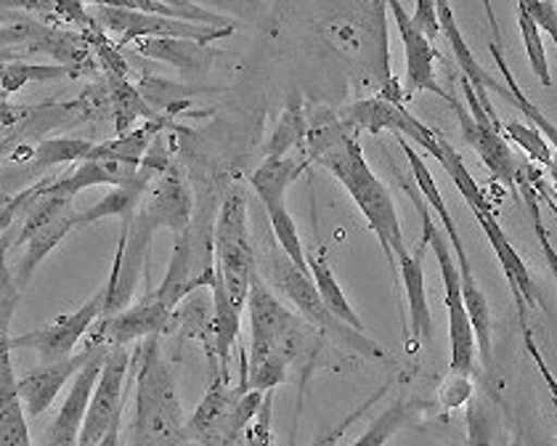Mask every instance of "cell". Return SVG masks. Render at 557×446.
Here are the masks:
<instances>
[{"mask_svg":"<svg viewBox=\"0 0 557 446\" xmlns=\"http://www.w3.org/2000/svg\"><path fill=\"white\" fill-rule=\"evenodd\" d=\"M518 27H520V38H523V48L525 57H529L531 70L534 75L542 80L544 88L553 86V75H549V62H547V51H544L542 44V33L536 29V24L525 16V11L518 5Z\"/></svg>","mask_w":557,"mask_h":446,"instance_id":"74e56055","label":"cell"},{"mask_svg":"<svg viewBox=\"0 0 557 446\" xmlns=\"http://www.w3.org/2000/svg\"><path fill=\"white\" fill-rule=\"evenodd\" d=\"M409 20H411V24H414L417 33L425 35L430 44H433V40L438 38L441 24H438V9H435V3H428V0H420V3L414 5V14H411Z\"/></svg>","mask_w":557,"mask_h":446,"instance_id":"7bdbcfd3","label":"cell"},{"mask_svg":"<svg viewBox=\"0 0 557 446\" xmlns=\"http://www.w3.org/2000/svg\"><path fill=\"white\" fill-rule=\"evenodd\" d=\"M311 162L326 168V171L345 186L350 200H354L356 208L364 213L372 232L377 234L391 269L396 271V258L404 256L409 247L404 243L401 221H398L396 202H393L391 189L374 176L364 152H361V144L356 141V138L348 134V128L343 125V128L311 157Z\"/></svg>","mask_w":557,"mask_h":446,"instance_id":"6da1fadb","label":"cell"},{"mask_svg":"<svg viewBox=\"0 0 557 446\" xmlns=\"http://www.w3.org/2000/svg\"><path fill=\"white\" fill-rule=\"evenodd\" d=\"M215 276V252H213V228L189 223L186 232L175 237V247L168 267L165 280L157 287L154 298L165 306L168 311L178 309L184 298L197 293L199 287H210Z\"/></svg>","mask_w":557,"mask_h":446,"instance_id":"ba28073f","label":"cell"},{"mask_svg":"<svg viewBox=\"0 0 557 446\" xmlns=\"http://www.w3.org/2000/svg\"><path fill=\"white\" fill-rule=\"evenodd\" d=\"M133 446H136V444H133Z\"/></svg>","mask_w":557,"mask_h":446,"instance_id":"f907efd6","label":"cell"},{"mask_svg":"<svg viewBox=\"0 0 557 446\" xmlns=\"http://www.w3.org/2000/svg\"><path fill=\"white\" fill-rule=\"evenodd\" d=\"M308 168L306 157L295 160V157H265L263 165L252 173L250 184L256 189L260 205H274L287 200V189L300 178V173Z\"/></svg>","mask_w":557,"mask_h":446,"instance_id":"cb8c5ba5","label":"cell"},{"mask_svg":"<svg viewBox=\"0 0 557 446\" xmlns=\"http://www.w3.org/2000/svg\"><path fill=\"white\" fill-rule=\"evenodd\" d=\"M430 157H435V160L444 165L446 176L454 181V186H457L459 195L468 200L472 213H494V205L488 202L486 191H483L481 186L475 184V178L470 176V171H468V165H465L462 154H459L457 149H454L451 144L446 141V138L441 134H435V149L430 152Z\"/></svg>","mask_w":557,"mask_h":446,"instance_id":"83f0119b","label":"cell"},{"mask_svg":"<svg viewBox=\"0 0 557 446\" xmlns=\"http://www.w3.org/2000/svg\"><path fill=\"white\" fill-rule=\"evenodd\" d=\"M154 176H157V173L151 171V168L141 165V168H138L136 178L128 181L125 186H117L114 191H109L104 200H99L94 205V208H88L86 213H81V223H77V226H90V223L109 219V215L120 219V223L131 221L133 215H136L138 205H141L144 197H147L149 181Z\"/></svg>","mask_w":557,"mask_h":446,"instance_id":"7402d4cb","label":"cell"},{"mask_svg":"<svg viewBox=\"0 0 557 446\" xmlns=\"http://www.w3.org/2000/svg\"><path fill=\"white\" fill-rule=\"evenodd\" d=\"M136 51L141 53V57L154 59V62L173 64V67L184 72H205L210 67V62H213L208 48L191 44V40L147 38V40H138Z\"/></svg>","mask_w":557,"mask_h":446,"instance_id":"4316f807","label":"cell"},{"mask_svg":"<svg viewBox=\"0 0 557 446\" xmlns=\"http://www.w3.org/2000/svg\"><path fill=\"white\" fill-rule=\"evenodd\" d=\"M451 107H454V112H457V120H459V128H462L465 144H468L472 152L481 157L483 165L488 168V173H492V176L499 181V184H505L510 191L518 189V186H520V165H518V160H515L510 141H507V138L502 134H496V131L481 128V125H478L475 120L470 117L468 110H465V107L459 104L454 96H451Z\"/></svg>","mask_w":557,"mask_h":446,"instance_id":"2e32d148","label":"cell"},{"mask_svg":"<svg viewBox=\"0 0 557 446\" xmlns=\"http://www.w3.org/2000/svg\"><path fill=\"white\" fill-rule=\"evenodd\" d=\"M387 9H391L393 20H396L398 33H401L404 53H407V83H404V86H407V96L420 94V90H430V94L451 101L449 90L441 88L438 80H435L433 44H430L425 35L417 33L401 3H387Z\"/></svg>","mask_w":557,"mask_h":446,"instance_id":"e0dca14e","label":"cell"},{"mask_svg":"<svg viewBox=\"0 0 557 446\" xmlns=\"http://www.w3.org/2000/svg\"><path fill=\"white\" fill-rule=\"evenodd\" d=\"M271 414H274V391L263 394L256 420L242 431L236 446H274V433H271Z\"/></svg>","mask_w":557,"mask_h":446,"instance_id":"f35d334b","label":"cell"},{"mask_svg":"<svg viewBox=\"0 0 557 446\" xmlns=\"http://www.w3.org/2000/svg\"><path fill=\"white\" fill-rule=\"evenodd\" d=\"M77 223H81V213H77V210H72V213L64 215V219H59V221L48 223V226H44V228H38V232H35L33 237L24 243L20 269H16V282H20L22 287L29 285V280H33V274L38 271L40 263H44L46 258L64 243L66 234H70L72 228H77Z\"/></svg>","mask_w":557,"mask_h":446,"instance_id":"d4e9b609","label":"cell"},{"mask_svg":"<svg viewBox=\"0 0 557 446\" xmlns=\"http://www.w3.org/2000/svg\"><path fill=\"white\" fill-rule=\"evenodd\" d=\"M136 446H175L186 442V418L181 409L175 377L162 357L160 337H147L136 354Z\"/></svg>","mask_w":557,"mask_h":446,"instance_id":"7a4b0ae2","label":"cell"},{"mask_svg":"<svg viewBox=\"0 0 557 446\" xmlns=\"http://www.w3.org/2000/svg\"><path fill=\"white\" fill-rule=\"evenodd\" d=\"M40 446H59V444H48V442H44Z\"/></svg>","mask_w":557,"mask_h":446,"instance_id":"c3c4849f","label":"cell"},{"mask_svg":"<svg viewBox=\"0 0 557 446\" xmlns=\"http://www.w3.org/2000/svg\"><path fill=\"white\" fill-rule=\"evenodd\" d=\"M157 131H160V125L147 123L144 128L128 131V134L112 138V141L94 144L88 160H114V162H125V165H133V168H141L144 157H147Z\"/></svg>","mask_w":557,"mask_h":446,"instance_id":"f1b7e54d","label":"cell"},{"mask_svg":"<svg viewBox=\"0 0 557 446\" xmlns=\"http://www.w3.org/2000/svg\"><path fill=\"white\" fill-rule=\"evenodd\" d=\"M520 9L525 11V16H529L531 22L536 24L539 33H547L553 35V40L557 38V5L555 3H536V0H523V3H518Z\"/></svg>","mask_w":557,"mask_h":446,"instance_id":"b9f144b4","label":"cell"},{"mask_svg":"<svg viewBox=\"0 0 557 446\" xmlns=\"http://www.w3.org/2000/svg\"><path fill=\"white\" fill-rule=\"evenodd\" d=\"M22 38L16 35L14 27H9L3 20H0V48H20Z\"/></svg>","mask_w":557,"mask_h":446,"instance_id":"f6af8a7d","label":"cell"},{"mask_svg":"<svg viewBox=\"0 0 557 446\" xmlns=\"http://www.w3.org/2000/svg\"><path fill=\"white\" fill-rule=\"evenodd\" d=\"M247 313H250V361L245 370L258 367L271 354H284L289 361L308 357L313 343L322 335L276 298L274 290L256 274L247 290Z\"/></svg>","mask_w":557,"mask_h":446,"instance_id":"277c9868","label":"cell"},{"mask_svg":"<svg viewBox=\"0 0 557 446\" xmlns=\"http://www.w3.org/2000/svg\"><path fill=\"white\" fill-rule=\"evenodd\" d=\"M90 149H94V141H86V138H46L33 149V157L35 165L53 168L66 165V162H86Z\"/></svg>","mask_w":557,"mask_h":446,"instance_id":"e575fe53","label":"cell"},{"mask_svg":"<svg viewBox=\"0 0 557 446\" xmlns=\"http://www.w3.org/2000/svg\"><path fill=\"white\" fill-rule=\"evenodd\" d=\"M22 57H24L22 48H0V67H3V64L22 62Z\"/></svg>","mask_w":557,"mask_h":446,"instance_id":"bcb514c9","label":"cell"},{"mask_svg":"<svg viewBox=\"0 0 557 446\" xmlns=\"http://www.w3.org/2000/svg\"><path fill=\"white\" fill-rule=\"evenodd\" d=\"M502 136L512 138V141L518 144V147L523 149L531 160L542 162L544 168L555 171L553 147H549L547 138L539 134L534 125H523V123H518V120H502Z\"/></svg>","mask_w":557,"mask_h":446,"instance_id":"8d00e7d4","label":"cell"},{"mask_svg":"<svg viewBox=\"0 0 557 446\" xmlns=\"http://www.w3.org/2000/svg\"><path fill=\"white\" fill-rule=\"evenodd\" d=\"M265 215H269L271 223V234H274L278 250L287 256V261L293 263L295 269H300L302 274H311L306 263V250H302L300 234H298V223L293 221V215L287 213V202H274L265 205Z\"/></svg>","mask_w":557,"mask_h":446,"instance_id":"1f68e13d","label":"cell"},{"mask_svg":"<svg viewBox=\"0 0 557 446\" xmlns=\"http://www.w3.org/2000/svg\"><path fill=\"white\" fill-rule=\"evenodd\" d=\"M136 173H138V168L125 165V162L86 160V162H77V165L72 168L70 176L53 178L51 184H48V189L75 200L77 191L90 189V186H112V189L125 186L128 181L136 178Z\"/></svg>","mask_w":557,"mask_h":446,"instance_id":"44dd1931","label":"cell"},{"mask_svg":"<svg viewBox=\"0 0 557 446\" xmlns=\"http://www.w3.org/2000/svg\"><path fill=\"white\" fill-rule=\"evenodd\" d=\"M131 372L128 346L109 348L101 375L96 380V388L90 394V404L86 420H83L77 446H96L107 436V431L117 420H123L125 412V380Z\"/></svg>","mask_w":557,"mask_h":446,"instance_id":"30bf717a","label":"cell"},{"mask_svg":"<svg viewBox=\"0 0 557 446\" xmlns=\"http://www.w3.org/2000/svg\"><path fill=\"white\" fill-rule=\"evenodd\" d=\"M306 131H308L306 107H302L300 99H293L287 104V110L282 112V117H278L274 136H271L269 144L263 147V154L287 157L293 152V147H300L302 152V147H306Z\"/></svg>","mask_w":557,"mask_h":446,"instance_id":"4dcf8cb0","label":"cell"},{"mask_svg":"<svg viewBox=\"0 0 557 446\" xmlns=\"http://www.w3.org/2000/svg\"><path fill=\"white\" fill-rule=\"evenodd\" d=\"M120 428H123V420H117V423L109 428L107 436L101 438V442L96 446H120Z\"/></svg>","mask_w":557,"mask_h":446,"instance_id":"7dc6e473","label":"cell"},{"mask_svg":"<svg viewBox=\"0 0 557 446\" xmlns=\"http://www.w3.org/2000/svg\"><path fill=\"white\" fill-rule=\"evenodd\" d=\"M171 313L154 295H147L141 303L123 309L114 317L101 319L99 333L94 335V343L104 346H131L133 340H147V337H160L171 330Z\"/></svg>","mask_w":557,"mask_h":446,"instance_id":"4fadbf2b","label":"cell"},{"mask_svg":"<svg viewBox=\"0 0 557 446\" xmlns=\"http://www.w3.org/2000/svg\"><path fill=\"white\" fill-rule=\"evenodd\" d=\"M90 351H94V348L88 346L86 351L75 354V357L64 361H48V364L35 367V370H29L27 375L16 380V391H20L24 412L33 414V418H40L46 409H51V404L57 401L59 391H62L70 380H75L77 372L86 367V361L90 359Z\"/></svg>","mask_w":557,"mask_h":446,"instance_id":"9a60e30c","label":"cell"},{"mask_svg":"<svg viewBox=\"0 0 557 446\" xmlns=\"http://www.w3.org/2000/svg\"><path fill=\"white\" fill-rule=\"evenodd\" d=\"M387 388H391V385H383V388H380V391H374V394L369 396V399H367L364 404H361V407L356 409V412H350L348 418L341 420V423H337L335 428H330V431H326L324 436H319L317 442H313L311 446H341L343 436H345V433H348V428L354 425L356 420H361V418H364V414L369 412V409H372V404H374V401H380V399H383V396L387 394Z\"/></svg>","mask_w":557,"mask_h":446,"instance_id":"60d3db41","label":"cell"},{"mask_svg":"<svg viewBox=\"0 0 557 446\" xmlns=\"http://www.w3.org/2000/svg\"><path fill=\"white\" fill-rule=\"evenodd\" d=\"M396 138H398V144H401L404 154H407V160L411 165V176H414L417 191H420V197H425L430 208L438 213L446 234H449V243L454 247V263H457V269H459V285H462V303H465V311H468V319L472 324V335H475V351H478V357H481L483 367H486V370H492L494 340H492V309H488V298L483 295L481 287H478L475 276H472L470 256H468V250H465L462 237H459L457 223H454V219H451L449 205H446L444 195H441L433 173L428 171L425 157L417 152L407 138H401V136H396Z\"/></svg>","mask_w":557,"mask_h":446,"instance_id":"3957f363","label":"cell"},{"mask_svg":"<svg viewBox=\"0 0 557 446\" xmlns=\"http://www.w3.org/2000/svg\"><path fill=\"white\" fill-rule=\"evenodd\" d=\"M109 80V94H112V104L117 110V131L120 134H128V128L133 125L136 117H149L154 120V112L149 110L147 101L141 99L136 88L131 86L128 77H117V75H107Z\"/></svg>","mask_w":557,"mask_h":446,"instance_id":"d6a6232c","label":"cell"},{"mask_svg":"<svg viewBox=\"0 0 557 446\" xmlns=\"http://www.w3.org/2000/svg\"><path fill=\"white\" fill-rule=\"evenodd\" d=\"M263 256H265V267L263 271H258V274L263 276L265 285L274 287V290H278L282 295H287V298L293 300L295 309L300 311V317L306 319L319 335L332 337V340H341L343 346L354 348L356 354H361V357L367 359H374V361L387 359L385 348H380L372 337L359 333V330L348 327V324L341 322V319L332 317V313L326 311V306L322 303V298H319L317 293V285H313L311 274H302L300 269H295L293 263L287 261V256H284L282 250H274L271 245L265 247Z\"/></svg>","mask_w":557,"mask_h":446,"instance_id":"5b68a950","label":"cell"},{"mask_svg":"<svg viewBox=\"0 0 557 446\" xmlns=\"http://www.w3.org/2000/svg\"><path fill=\"white\" fill-rule=\"evenodd\" d=\"M512 446H523V444H520V442H515V444H512Z\"/></svg>","mask_w":557,"mask_h":446,"instance_id":"681fc988","label":"cell"},{"mask_svg":"<svg viewBox=\"0 0 557 446\" xmlns=\"http://www.w3.org/2000/svg\"><path fill=\"white\" fill-rule=\"evenodd\" d=\"M468 446H510L499 418L483 399L470 401L468 407Z\"/></svg>","mask_w":557,"mask_h":446,"instance_id":"836d02e7","label":"cell"},{"mask_svg":"<svg viewBox=\"0 0 557 446\" xmlns=\"http://www.w3.org/2000/svg\"><path fill=\"white\" fill-rule=\"evenodd\" d=\"M138 210L147 215L151 226L171 228L175 237L189 228L194 215V200L189 184L181 176L178 168H168V171L162 173L160 181L154 184V189L147 191V197L138 205Z\"/></svg>","mask_w":557,"mask_h":446,"instance_id":"5bb4252c","label":"cell"},{"mask_svg":"<svg viewBox=\"0 0 557 446\" xmlns=\"http://www.w3.org/2000/svg\"><path fill=\"white\" fill-rule=\"evenodd\" d=\"M250 213H247V197L242 189H232L223 197L221 210L213 226V252L215 271L226 287L234 306L245 311L247 290H250L252 276L258 274L256 245L250 237Z\"/></svg>","mask_w":557,"mask_h":446,"instance_id":"8992f818","label":"cell"},{"mask_svg":"<svg viewBox=\"0 0 557 446\" xmlns=\"http://www.w3.org/2000/svg\"><path fill=\"white\" fill-rule=\"evenodd\" d=\"M409 418H411V404L407 401L391 404V407H387L385 412L380 414V418L374 420V423L369 425L350 446H385L404 425L409 423Z\"/></svg>","mask_w":557,"mask_h":446,"instance_id":"d590c367","label":"cell"},{"mask_svg":"<svg viewBox=\"0 0 557 446\" xmlns=\"http://www.w3.org/2000/svg\"><path fill=\"white\" fill-rule=\"evenodd\" d=\"M90 11L96 14L94 22H99L101 27L109 29V33H117L123 40L162 38V40H191V44L208 46V44H215V40L228 38V35H234V29H213V27H202V24L175 22V20H165V16L141 14V11L120 9V5H109V3H96Z\"/></svg>","mask_w":557,"mask_h":446,"instance_id":"9c48e42d","label":"cell"},{"mask_svg":"<svg viewBox=\"0 0 557 446\" xmlns=\"http://www.w3.org/2000/svg\"><path fill=\"white\" fill-rule=\"evenodd\" d=\"M20 117H24V112L16 110L14 104H9L5 96H0V128H9V125H14Z\"/></svg>","mask_w":557,"mask_h":446,"instance_id":"ee69618b","label":"cell"},{"mask_svg":"<svg viewBox=\"0 0 557 446\" xmlns=\"http://www.w3.org/2000/svg\"><path fill=\"white\" fill-rule=\"evenodd\" d=\"M245 391L232 388V380H226L221 372H213V383H210L208 394L202 396L199 407L186 420V442H197L199 446H223V431H226L228 414L236 396Z\"/></svg>","mask_w":557,"mask_h":446,"instance_id":"ac0fdd59","label":"cell"},{"mask_svg":"<svg viewBox=\"0 0 557 446\" xmlns=\"http://www.w3.org/2000/svg\"><path fill=\"white\" fill-rule=\"evenodd\" d=\"M414 200L417 210L422 215V226H425V243L433 247V256L438 261L441 280H444V306L449 311V340H451V375L470 380L475 375V335H472V324L468 319L462 303V285H459V269L454 263V256L446 247L444 234L433 223V215L422 202L420 191H409Z\"/></svg>","mask_w":557,"mask_h":446,"instance_id":"52a82bcc","label":"cell"},{"mask_svg":"<svg viewBox=\"0 0 557 446\" xmlns=\"http://www.w3.org/2000/svg\"><path fill=\"white\" fill-rule=\"evenodd\" d=\"M104 300L107 293L101 290L90 300H86L77 311L66 313V317H57L51 324L33 330V333L11 337V351H14V348H29V351L38 354L44 364L75 357V346L81 343V337L94 327V322L101 319Z\"/></svg>","mask_w":557,"mask_h":446,"instance_id":"8fae6325","label":"cell"},{"mask_svg":"<svg viewBox=\"0 0 557 446\" xmlns=\"http://www.w3.org/2000/svg\"><path fill=\"white\" fill-rule=\"evenodd\" d=\"M109 5L141 11V14L165 16V20H175V22L202 24V27H213V29H236V22L232 16H223L218 14V11L205 9V5H197V3H181V0H175V3H160V0H128V3H109Z\"/></svg>","mask_w":557,"mask_h":446,"instance_id":"484cf974","label":"cell"},{"mask_svg":"<svg viewBox=\"0 0 557 446\" xmlns=\"http://www.w3.org/2000/svg\"><path fill=\"white\" fill-rule=\"evenodd\" d=\"M81 70L66 67V64H27L14 62L0 67V96H11L29 83H57L64 77L77 75Z\"/></svg>","mask_w":557,"mask_h":446,"instance_id":"f546056e","label":"cell"},{"mask_svg":"<svg viewBox=\"0 0 557 446\" xmlns=\"http://www.w3.org/2000/svg\"><path fill=\"white\" fill-rule=\"evenodd\" d=\"M48 184H51V178L40 181V184H35V186H33V189L22 191V195H16L14 200H11V202H5L3 208H0V237H3V234L9 232V226H11V223H14L16 219H20L22 213L27 215V210L33 208V202L38 200L40 195H44Z\"/></svg>","mask_w":557,"mask_h":446,"instance_id":"ab89813d","label":"cell"},{"mask_svg":"<svg viewBox=\"0 0 557 446\" xmlns=\"http://www.w3.org/2000/svg\"><path fill=\"white\" fill-rule=\"evenodd\" d=\"M306 263H308V271H311L313 285H317L319 298H322V303L326 306V311H330L332 317L341 319V322L348 324V327L364 333V322H361L359 313L354 311V306H350L348 298H345L335 271H332L330 261H326V252L324 250L306 252Z\"/></svg>","mask_w":557,"mask_h":446,"instance_id":"603a6c76","label":"cell"},{"mask_svg":"<svg viewBox=\"0 0 557 446\" xmlns=\"http://www.w3.org/2000/svg\"><path fill=\"white\" fill-rule=\"evenodd\" d=\"M428 243L422 239L414 252H404L396 258V269L401 271L404 290H407L409 303V330H411V351L422 346V343L433 340V313H430L428 303V280L425 267H422V252H425Z\"/></svg>","mask_w":557,"mask_h":446,"instance_id":"d6986e66","label":"cell"},{"mask_svg":"<svg viewBox=\"0 0 557 446\" xmlns=\"http://www.w3.org/2000/svg\"><path fill=\"white\" fill-rule=\"evenodd\" d=\"M210 290H213V317H210V333H213V354L221 361V375L232 380V351L239 340L242 330V309L234 306V300L228 298L226 287H223L221 276H213L210 282Z\"/></svg>","mask_w":557,"mask_h":446,"instance_id":"ffe728a7","label":"cell"},{"mask_svg":"<svg viewBox=\"0 0 557 446\" xmlns=\"http://www.w3.org/2000/svg\"><path fill=\"white\" fill-rule=\"evenodd\" d=\"M90 359L86 361L81 372H77L75 380H72V388L66 401L59 409L57 420H53L51 428H48L44 442L59 444V446H77V436H81L83 420H86L90 394L96 388V380L101 375V367H104L109 346L104 343H90Z\"/></svg>","mask_w":557,"mask_h":446,"instance_id":"7c38bea8","label":"cell"}]
</instances>
